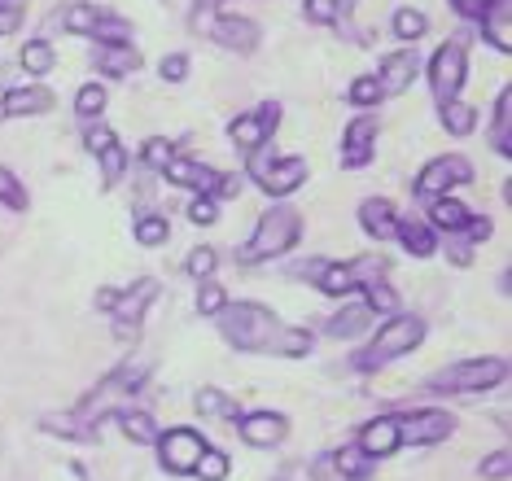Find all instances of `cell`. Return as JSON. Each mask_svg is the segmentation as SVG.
Masks as SVG:
<instances>
[{
    "label": "cell",
    "instance_id": "1",
    "mask_svg": "<svg viewBox=\"0 0 512 481\" xmlns=\"http://www.w3.org/2000/svg\"><path fill=\"white\" fill-rule=\"evenodd\" d=\"M421 342H425V324L416 320V315H394V320L381 324V333L355 355V368L377 372V368H386V363H394L399 355H407V350H416Z\"/></svg>",
    "mask_w": 512,
    "mask_h": 481
},
{
    "label": "cell",
    "instance_id": "2",
    "mask_svg": "<svg viewBox=\"0 0 512 481\" xmlns=\"http://www.w3.org/2000/svg\"><path fill=\"white\" fill-rule=\"evenodd\" d=\"M215 320H219V333L237 350H250V355H263L267 337L281 324L267 307H259V302H224V311H219Z\"/></svg>",
    "mask_w": 512,
    "mask_h": 481
},
{
    "label": "cell",
    "instance_id": "3",
    "mask_svg": "<svg viewBox=\"0 0 512 481\" xmlns=\"http://www.w3.org/2000/svg\"><path fill=\"white\" fill-rule=\"evenodd\" d=\"M298 232H302L298 210H289V206L263 210L259 224H254V237L246 241V250H241V263H263V258L289 254L298 245Z\"/></svg>",
    "mask_w": 512,
    "mask_h": 481
},
{
    "label": "cell",
    "instance_id": "4",
    "mask_svg": "<svg viewBox=\"0 0 512 481\" xmlns=\"http://www.w3.org/2000/svg\"><path fill=\"white\" fill-rule=\"evenodd\" d=\"M250 180L272 197H289L294 189L307 184V162L302 158H276V149H250Z\"/></svg>",
    "mask_w": 512,
    "mask_h": 481
},
{
    "label": "cell",
    "instance_id": "5",
    "mask_svg": "<svg viewBox=\"0 0 512 481\" xmlns=\"http://www.w3.org/2000/svg\"><path fill=\"white\" fill-rule=\"evenodd\" d=\"M508 381V363L504 359H464L451 363L429 377V390H451V394H482L491 385Z\"/></svg>",
    "mask_w": 512,
    "mask_h": 481
},
{
    "label": "cell",
    "instance_id": "6",
    "mask_svg": "<svg viewBox=\"0 0 512 481\" xmlns=\"http://www.w3.org/2000/svg\"><path fill=\"white\" fill-rule=\"evenodd\" d=\"M464 66H469V57H464V44L460 40H447L442 49L434 53V62H429V92H434L438 105L456 101L460 88H464Z\"/></svg>",
    "mask_w": 512,
    "mask_h": 481
},
{
    "label": "cell",
    "instance_id": "7",
    "mask_svg": "<svg viewBox=\"0 0 512 481\" xmlns=\"http://www.w3.org/2000/svg\"><path fill=\"white\" fill-rule=\"evenodd\" d=\"M62 27L71 35H92V40H127L132 35V27L110 14V9H97V5H71L62 14Z\"/></svg>",
    "mask_w": 512,
    "mask_h": 481
},
{
    "label": "cell",
    "instance_id": "8",
    "mask_svg": "<svg viewBox=\"0 0 512 481\" xmlns=\"http://www.w3.org/2000/svg\"><path fill=\"white\" fill-rule=\"evenodd\" d=\"M456 184H473V167L460 154H442L434 162H425L421 175H416V193L421 197H442L456 189Z\"/></svg>",
    "mask_w": 512,
    "mask_h": 481
},
{
    "label": "cell",
    "instance_id": "9",
    "mask_svg": "<svg viewBox=\"0 0 512 481\" xmlns=\"http://www.w3.org/2000/svg\"><path fill=\"white\" fill-rule=\"evenodd\" d=\"M158 298V285L154 280H136L132 289H119V298H114V333L123 337V342H132L136 333H141V320H145V307Z\"/></svg>",
    "mask_w": 512,
    "mask_h": 481
},
{
    "label": "cell",
    "instance_id": "10",
    "mask_svg": "<svg viewBox=\"0 0 512 481\" xmlns=\"http://www.w3.org/2000/svg\"><path fill=\"white\" fill-rule=\"evenodd\" d=\"M154 447H158V460L167 473H193L197 455L206 451V438L197 429H167L154 438Z\"/></svg>",
    "mask_w": 512,
    "mask_h": 481
},
{
    "label": "cell",
    "instance_id": "11",
    "mask_svg": "<svg viewBox=\"0 0 512 481\" xmlns=\"http://www.w3.org/2000/svg\"><path fill=\"white\" fill-rule=\"evenodd\" d=\"M456 420L438 407H425V412H412L399 420V447H434V442H447Z\"/></svg>",
    "mask_w": 512,
    "mask_h": 481
},
{
    "label": "cell",
    "instance_id": "12",
    "mask_svg": "<svg viewBox=\"0 0 512 481\" xmlns=\"http://www.w3.org/2000/svg\"><path fill=\"white\" fill-rule=\"evenodd\" d=\"M281 127V105L276 101H267V105H259L254 114H241V119H232L228 123V136H232V145L237 149H259V145H267V136Z\"/></svg>",
    "mask_w": 512,
    "mask_h": 481
},
{
    "label": "cell",
    "instance_id": "13",
    "mask_svg": "<svg viewBox=\"0 0 512 481\" xmlns=\"http://www.w3.org/2000/svg\"><path fill=\"white\" fill-rule=\"evenodd\" d=\"M377 114H359L355 123H346L342 132V167H368L372 154H377Z\"/></svg>",
    "mask_w": 512,
    "mask_h": 481
},
{
    "label": "cell",
    "instance_id": "14",
    "mask_svg": "<svg viewBox=\"0 0 512 481\" xmlns=\"http://www.w3.org/2000/svg\"><path fill=\"white\" fill-rule=\"evenodd\" d=\"M416 70H421V57L416 49H399V53H386L381 57V70H377V84H381V97H399V92L412 88Z\"/></svg>",
    "mask_w": 512,
    "mask_h": 481
},
{
    "label": "cell",
    "instance_id": "15",
    "mask_svg": "<svg viewBox=\"0 0 512 481\" xmlns=\"http://www.w3.org/2000/svg\"><path fill=\"white\" fill-rule=\"evenodd\" d=\"M237 433L250 447H276V442H285L289 420L281 412H246V416H237Z\"/></svg>",
    "mask_w": 512,
    "mask_h": 481
},
{
    "label": "cell",
    "instance_id": "16",
    "mask_svg": "<svg viewBox=\"0 0 512 481\" xmlns=\"http://www.w3.org/2000/svg\"><path fill=\"white\" fill-rule=\"evenodd\" d=\"M92 62H97V70L106 79H127L141 70V49L127 40H101V49L92 53Z\"/></svg>",
    "mask_w": 512,
    "mask_h": 481
},
{
    "label": "cell",
    "instance_id": "17",
    "mask_svg": "<svg viewBox=\"0 0 512 481\" xmlns=\"http://www.w3.org/2000/svg\"><path fill=\"white\" fill-rule=\"evenodd\" d=\"M162 175H167L171 184H180V189H193V193H211L215 197V184H219V175L224 171H215V167H206V162H197V158H171L167 167H162Z\"/></svg>",
    "mask_w": 512,
    "mask_h": 481
},
{
    "label": "cell",
    "instance_id": "18",
    "mask_svg": "<svg viewBox=\"0 0 512 481\" xmlns=\"http://www.w3.org/2000/svg\"><path fill=\"white\" fill-rule=\"evenodd\" d=\"M368 460H386L390 451H399V416H381V420H368L364 433L355 442Z\"/></svg>",
    "mask_w": 512,
    "mask_h": 481
},
{
    "label": "cell",
    "instance_id": "19",
    "mask_svg": "<svg viewBox=\"0 0 512 481\" xmlns=\"http://www.w3.org/2000/svg\"><path fill=\"white\" fill-rule=\"evenodd\" d=\"M53 110V92L49 88H9L0 97V114L5 119H31V114H49Z\"/></svg>",
    "mask_w": 512,
    "mask_h": 481
},
{
    "label": "cell",
    "instance_id": "20",
    "mask_svg": "<svg viewBox=\"0 0 512 481\" xmlns=\"http://www.w3.org/2000/svg\"><path fill=\"white\" fill-rule=\"evenodd\" d=\"M211 40L224 44L228 53H254L259 49V27L250 18H219L211 27Z\"/></svg>",
    "mask_w": 512,
    "mask_h": 481
},
{
    "label": "cell",
    "instance_id": "21",
    "mask_svg": "<svg viewBox=\"0 0 512 481\" xmlns=\"http://www.w3.org/2000/svg\"><path fill=\"white\" fill-rule=\"evenodd\" d=\"M311 346H316V337H311L307 328L276 324V333L267 337L263 355H276V359H302V355H311Z\"/></svg>",
    "mask_w": 512,
    "mask_h": 481
},
{
    "label": "cell",
    "instance_id": "22",
    "mask_svg": "<svg viewBox=\"0 0 512 481\" xmlns=\"http://www.w3.org/2000/svg\"><path fill=\"white\" fill-rule=\"evenodd\" d=\"M482 35H486V44L499 49V53L512 49V0H491V5H486Z\"/></svg>",
    "mask_w": 512,
    "mask_h": 481
},
{
    "label": "cell",
    "instance_id": "23",
    "mask_svg": "<svg viewBox=\"0 0 512 481\" xmlns=\"http://www.w3.org/2000/svg\"><path fill=\"white\" fill-rule=\"evenodd\" d=\"M359 224H364L368 237L390 241L394 237V224H399V215H394V206L386 202V197H368V202H359Z\"/></svg>",
    "mask_w": 512,
    "mask_h": 481
},
{
    "label": "cell",
    "instance_id": "24",
    "mask_svg": "<svg viewBox=\"0 0 512 481\" xmlns=\"http://www.w3.org/2000/svg\"><path fill=\"white\" fill-rule=\"evenodd\" d=\"M394 237H399L407 245V254H416V258L434 254V228H429V219H399V224H394Z\"/></svg>",
    "mask_w": 512,
    "mask_h": 481
},
{
    "label": "cell",
    "instance_id": "25",
    "mask_svg": "<svg viewBox=\"0 0 512 481\" xmlns=\"http://www.w3.org/2000/svg\"><path fill=\"white\" fill-rule=\"evenodd\" d=\"M429 224L442 228V232H460L464 224H469V210H464V202H456L451 193L429 197Z\"/></svg>",
    "mask_w": 512,
    "mask_h": 481
},
{
    "label": "cell",
    "instance_id": "26",
    "mask_svg": "<svg viewBox=\"0 0 512 481\" xmlns=\"http://www.w3.org/2000/svg\"><path fill=\"white\" fill-rule=\"evenodd\" d=\"M491 145H495V154H504L512 158V92L504 88L495 97V119H491Z\"/></svg>",
    "mask_w": 512,
    "mask_h": 481
},
{
    "label": "cell",
    "instance_id": "27",
    "mask_svg": "<svg viewBox=\"0 0 512 481\" xmlns=\"http://www.w3.org/2000/svg\"><path fill=\"white\" fill-rule=\"evenodd\" d=\"M372 324L368 302H346V311H337L329 320V337H359Z\"/></svg>",
    "mask_w": 512,
    "mask_h": 481
},
{
    "label": "cell",
    "instance_id": "28",
    "mask_svg": "<svg viewBox=\"0 0 512 481\" xmlns=\"http://www.w3.org/2000/svg\"><path fill=\"white\" fill-rule=\"evenodd\" d=\"M311 272H316V289L329 293V298H346V293L355 289L351 285V267L346 263H316Z\"/></svg>",
    "mask_w": 512,
    "mask_h": 481
},
{
    "label": "cell",
    "instance_id": "29",
    "mask_svg": "<svg viewBox=\"0 0 512 481\" xmlns=\"http://www.w3.org/2000/svg\"><path fill=\"white\" fill-rule=\"evenodd\" d=\"M329 464L342 473V481H359V477H368L372 473V464H368V455L359 451V447H342V451H333L329 455Z\"/></svg>",
    "mask_w": 512,
    "mask_h": 481
},
{
    "label": "cell",
    "instance_id": "30",
    "mask_svg": "<svg viewBox=\"0 0 512 481\" xmlns=\"http://www.w3.org/2000/svg\"><path fill=\"white\" fill-rule=\"evenodd\" d=\"M119 425H123V433L136 442V447H154L158 429H154V420H149L145 412H119Z\"/></svg>",
    "mask_w": 512,
    "mask_h": 481
},
{
    "label": "cell",
    "instance_id": "31",
    "mask_svg": "<svg viewBox=\"0 0 512 481\" xmlns=\"http://www.w3.org/2000/svg\"><path fill=\"white\" fill-rule=\"evenodd\" d=\"M302 14L316 27H329V22H342V14H351V0H307Z\"/></svg>",
    "mask_w": 512,
    "mask_h": 481
},
{
    "label": "cell",
    "instance_id": "32",
    "mask_svg": "<svg viewBox=\"0 0 512 481\" xmlns=\"http://www.w3.org/2000/svg\"><path fill=\"white\" fill-rule=\"evenodd\" d=\"M442 127H447L451 136H469L477 127V110H469V105H460V101H447L442 105Z\"/></svg>",
    "mask_w": 512,
    "mask_h": 481
},
{
    "label": "cell",
    "instance_id": "33",
    "mask_svg": "<svg viewBox=\"0 0 512 481\" xmlns=\"http://www.w3.org/2000/svg\"><path fill=\"white\" fill-rule=\"evenodd\" d=\"M193 403H197V412H202V416H228V420L241 416L237 398H228V394H219V390H202Z\"/></svg>",
    "mask_w": 512,
    "mask_h": 481
},
{
    "label": "cell",
    "instance_id": "34",
    "mask_svg": "<svg viewBox=\"0 0 512 481\" xmlns=\"http://www.w3.org/2000/svg\"><path fill=\"white\" fill-rule=\"evenodd\" d=\"M429 31V18L421 14V9H394V35H399V40H421V35Z\"/></svg>",
    "mask_w": 512,
    "mask_h": 481
},
{
    "label": "cell",
    "instance_id": "35",
    "mask_svg": "<svg viewBox=\"0 0 512 481\" xmlns=\"http://www.w3.org/2000/svg\"><path fill=\"white\" fill-rule=\"evenodd\" d=\"M106 101L110 97H106V88H101V84H84V88L75 92V114L88 123V119H97V114L106 110Z\"/></svg>",
    "mask_w": 512,
    "mask_h": 481
},
{
    "label": "cell",
    "instance_id": "36",
    "mask_svg": "<svg viewBox=\"0 0 512 481\" xmlns=\"http://www.w3.org/2000/svg\"><path fill=\"white\" fill-rule=\"evenodd\" d=\"M53 62L57 57H53V49L44 40H31L27 49H22V66H27V75H49Z\"/></svg>",
    "mask_w": 512,
    "mask_h": 481
},
{
    "label": "cell",
    "instance_id": "37",
    "mask_svg": "<svg viewBox=\"0 0 512 481\" xmlns=\"http://www.w3.org/2000/svg\"><path fill=\"white\" fill-rule=\"evenodd\" d=\"M193 473L202 477V481H224V477H228V455H224V451H211V447H206L202 455H197Z\"/></svg>",
    "mask_w": 512,
    "mask_h": 481
},
{
    "label": "cell",
    "instance_id": "38",
    "mask_svg": "<svg viewBox=\"0 0 512 481\" xmlns=\"http://www.w3.org/2000/svg\"><path fill=\"white\" fill-rule=\"evenodd\" d=\"M364 302L372 315H394V307H399V298H394L390 285H381V280H372V285H364Z\"/></svg>",
    "mask_w": 512,
    "mask_h": 481
},
{
    "label": "cell",
    "instance_id": "39",
    "mask_svg": "<svg viewBox=\"0 0 512 481\" xmlns=\"http://www.w3.org/2000/svg\"><path fill=\"white\" fill-rule=\"evenodd\" d=\"M97 158H101V180H106V184H119V180H123V171H127V154H123L119 140H114L110 149H101Z\"/></svg>",
    "mask_w": 512,
    "mask_h": 481
},
{
    "label": "cell",
    "instance_id": "40",
    "mask_svg": "<svg viewBox=\"0 0 512 481\" xmlns=\"http://www.w3.org/2000/svg\"><path fill=\"white\" fill-rule=\"evenodd\" d=\"M167 232H171V224L162 215H141L136 219V241L141 245H162L167 241Z\"/></svg>",
    "mask_w": 512,
    "mask_h": 481
},
{
    "label": "cell",
    "instance_id": "41",
    "mask_svg": "<svg viewBox=\"0 0 512 481\" xmlns=\"http://www.w3.org/2000/svg\"><path fill=\"white\" fill-rule=\"evenodd\" d=\"M346 97H351V105H359V110H368V105H377V101H381V84H377V75L355 79V84L346 88Z\"/></svg>",
    "mask_w": 512,
    "mask_h": 481
},
{
    "label": "cell",
    "instance_id": "42",
    "mask_svg": "<svg viewBox=\"0 0 512 481\" xmlns=\"http://www.w3.org/2000/svg\"><path fill=\"white\" fill-rule=\"evenodd\" d=\"M189 276H197V280H211V272L219 267V254L211 250V245H197V250H189Z\"/></svg>",
    "mask_w": 512,
    "mask_h": 481
},
{
    "label": "cell",
    "instance_id": "43",
    "mask_svg": "<svg viewBox=\"0 0 512 481\" xmlns=\"http://www.w3.org/2000/svg\"><path fill=\"white\" fill-rule=\"evenodd\" d=\"M0 202H5L9 210H27V193H22L18 175L9 167H0Z\"/></svg>",
    "mask_w": 512,
    "mask_h": 481
},
{
    "label": "cell",
    "instance_id": "44",
    "mask_svg": "<svg viewBox=\"0 0 512 481\" xmlns=\"http://www.w3.org/2000/svg\"><path fill=\"white\" fill-rule=\"evenodd\" d=\"M189 224H197V228L219 224V206H215V197H211V193H197V197H193V206H189Z\"/></svg>",
    "mask_w": 512,
    "mask_h": 481
},
{
    "label": "cell",
    "instance_id": "45",
    "mask_svg": "<svg viewBox=\"0 0 512 481\" xmlns=\"http://www.w3.org/2000/svg\"><path fill=\"white\" fill-rule=\"evenodd\" d=\"M141 158H145V167H154V171H162L171 158H176V145L171 140H162V136H154V140H145V149H141Z\"/></svg>",
    "mask_w": 512,
    "mask_h": 481
},
{
    "label": "cell",
    "instance_id": "46",
    "mask_svg": "<svg viewBox=\"0 0 512 481\" xmlns=\"http://www.w3.org/2000/svg\"><path fill=\"white\" fill-rule=\"evenodd\" d=\"M477 473H482L486 481H504V477L512 473V455H508V447H499V451H491V455H486Z\"/></svg>",
    "mask_w": 512,
    "mask_h": 481
},
{
    "label": "cell",
    "instance_id": "47",
    "mask_svg": "<svg viewBox=\"0 0 512 481\" xmlns=\"http://www.w3.org/2000/svg\"><path fill=\"white\" fill-rule=\"evenodd\" d=\"M224 302H228V293L219 285H211V280H202V289H197V311H202V315H219V311H224Z\"/></svg>",
    "mask_w": 512,
    "mask_h": 481
},
{
    "label": "cell",
    "instance_id": "48",
    "mask_svg": "<svg viewBox=\"0 0 512 481\" xmlns=\"http://www.w3.org/2000/svg\"><path fill=\"white\" fill-rule=\"evenodd\" d=\"M84 145H88V154H101V149H110V145H114V132H110L106 123L88 119V127H84Z\"/></svg>",
    "mask_w": 512,
    "mask_h": 481
},
{
    "label": "cell",
    "instance_id": "49",
    "mask_svg": "<svg viewBox=\"0 0 512 481\" xmlns=\"http://www.w3.org/2000/svg\"><path fill=\"white\" fill-rule=\"evenodd\" d=\"M184 75H189V57H184V53L162 57V79H171V84H180Z\"/></svg>",
    "mask_w": 512,
    "mask_h": 481
},
{
    "label": "cell",
    "instance_id": "50",
    "mask_svg": "<svg viewBox=\"0 0 512 481\" xmlns=\"http://www.w3.org/2000/svg\"><path fill=\"white\" fill-rule=\"evenodd\" d=\"M491 232H495L491 219H473V215H469V224L460 228V237H464V241H491Z\"/></svg>",
    "mask_w": 512,
    "mask_h": 481
},
{
    "label": "cell",
    "instance_id": "51",
    "mask_svg": "<svg viewBox=\"0 0 512 481\" xmlns=\"http://www.w3.org/2000/svg\"><path fill=\"white\" fill-rule=\"evenodd\" d=\"M486 5H491V0H451V9H456L460 18H482Z\"/></svg>",
    "mask_w": 512,
    "mask_h": 481
},
{
    "label": "cell",
    "instance_id": "52",
    "mask_svg": "<svg viewBox=\"0 0 512 481\" xmlns=\"http://www.w3.org/2000/svg\"><path fill=\"white\" fill-rule=\"evenodd\" d=\"M22 22V9L18 5H0V35H9Z\"/></svg>",
    "mask_w": 512,
    "mask_h": 481
},
{
    "label": "cell",
    "instance_id": "53",
    "mask_svg": "<svg viewBox=\"0 0 512 481\" xmlns=\"http://www.w3.org/2000/svg\"><path fill=\"white\" fill-rule=\"evenodd\" d=\"M237 193H241V175H219L215 197H237Z\"/></svg>",
    "mask_w": 512,
    "mask_h": 481
},
{
    "label": "cell",
    "instance_id": "54",
    "mask_svg": "<svg viewBox=\"0 0 512 481\" xmlns=\"http://www.w3.org/2000/svg\"><path fill=\"white\" fill-rule=\"evenodd\" d=\"M114 298H119V289H101V293H97V307H101V311H110V307H114Z\"/></svg>",
    "mask_w": 512,
    "mask_h": 481
},
{
    "label": "cell",
    "instance_id": "55",
    "mask_svg": "<svg viewBox=\"0 0 512 481\" xmlns=\"http://www.w3.org/2000/svg\"><path fill=\"white\" fill-rule=\"evenodd\" d=\"M197 14H211V9H219V0H193Z\"/></svg>",
    "mask_w": 512,
    "mask_h": 481
}]
</instances>
